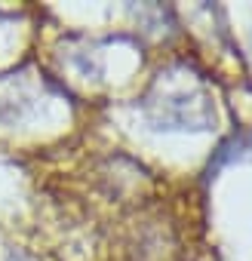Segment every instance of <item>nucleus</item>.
Listing matches in <instances>:
<instances>
[{"label": "nucleus", "mask_w": 252, "mask_h": 261, "mask_svg": "<svg viewBox=\"0 0 252 261\" xmlns=\"http://www.w3.org/2000/svg\"><path fill=\"white\" fill-rule=\"evenodd\" d=\"M145 101L154 129H209V123H215L209 92L185 68H169L166 74L160 71Z\"/></svg>", "instance_id": "f257e3e1"}]
</instances>
